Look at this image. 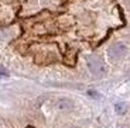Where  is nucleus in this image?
<instances>
[{
  "label": "nucleus",
  "mask_w": 130,
  "mask_h": 128,
  "mask_svg": "<svg viewBox=\"0 0 130 128\" xmlns=\"http://www.w3.org/2000/svg\"><path fill=\"white\" fill-rule=\"evenodd\" d=\"M86 62H88V68H89V71H91V73L93 75V76L102 77L105 75V72H106L105 71V65L98 56H89L88 59H86Z\"/></svg>",
  "instance_id": "1"
},
{
  "label": "nucleus",
  "mask_w": 130,
  "mask_h": 128,
  "mask_svg": "<svg viewBox=\"0 0 130 128\" xmlns=\"http://www.w3.org/2000/svg\"><path fill=\"white\" fill-rule=\"evenodd\" d=\"M126 52H127L126 45L122 44V42H117V44L112 45L110 48H109L107 54H109L110 58H113V59H120V58H123L126 55Z\"/></svg>",
  "instance_id": "2"
},
{
  "label": "nucleus",
  "mask_w": 130,
  "mask_h": 128,
  "mask_svg": "<svg viewBox=\"0 0 130 128\" xmlns=\"http://www.w3.org/2000/svg\"><path fill=\"white\" fill-rule=\"evenodd\" d=\"M55 107L59 111H71V110L74 109V101L69 100V99H59L58 101L55 103Z\"/></svg>",
  "instance_id": "3"
},
{
  "label": "nucleus",
  "mask_w": 130,
  "mask_h": 128,
  "mask_svg": "<svg viewBox=\"0 0 130 128\" xmlns=\"http://www.w3.org/2000/svg\"><path fill=\"white\" fill-rule=\"evenodd\" d=\"M126 109H127V106L124 103H116V104H115V110H116L117 114H124V113H126Z\"/></svg>",
  "instance_id": "4"
},
{
  "label": "nucleus",
  "mask_w": 130,
  "mask_h": 128,
  "mask_svg": "<svg viewBox=\"0 0 130 128\" xmlns=\"http://www.w3.org/2000/svg\"><path fill=\"white\" fill-rule=\"evenodd\" d=\"M88 96H91V97H96V99H98V97L101 96V94H99L98 92H95V90H88Z\"/></svg>",
  "instance_id": "5"
},
{
  "label": "nucleus",
  "mask_w": 130,
  "mask_h": 128,
  "mask_svg": "<svg viewBox=\"0 0 130 128\" xmlns=\"http://www.w3.org/2000/svg\"><path fill=\"white\" fill-rule=\"evenodd\" d=\"M69 128H76V127H69Z\"/></svg>",
  "instance_id": "6"
}]
</instances>
